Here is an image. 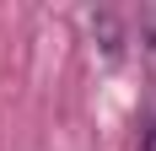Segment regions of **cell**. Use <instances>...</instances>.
Returning a JSON list of instances; mask_svg holds the SVG:
<instances>
[{
    "label": "cell",
    "instance_id": "cell-1",
    "mask_svg": "<svg viewBox=\"0 0 156 151\" xmlns=\"http://www.w3.org/2000/svg\"><path fill=\"white\" fill-rule=\"evenodd\" d=\"M140 151H156V113L140 124Z\"/></svg>",
    "mask_w": 156,
    "mask_h": 151
}]
</instances>
